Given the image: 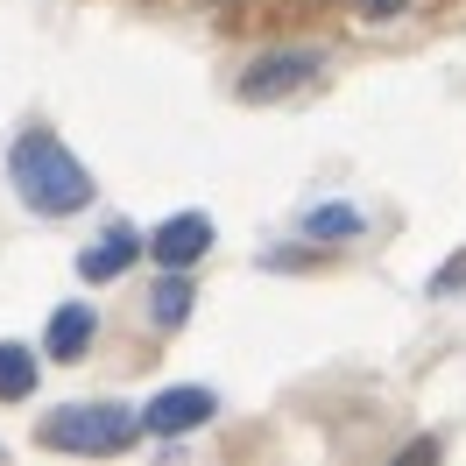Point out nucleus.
I'll return each mask as SVG.
<instances>
[{"mask_svg": "<svg viewBox=\"0 0 466 466\" xmlns=\"http://www.w3.org/2000/svg\"><path fill=\"white\" fill-rule=\"evenodd\" d=\"M7 170H15L22 205L43 212V219H64V212H86V205H92V170L57 142V135H43V127H29V135L15 142Z\"/></svg>", "mask_w": 466, "mask_h": 466, "instance_id": "obj_1", "label": "nucleus"}, {"mask_svg": "<svg viewBox=\"0 0 466 466\" xmlns=\"http://www.w3.org/2000/svg\"><path fill=\"white\" fill-rule=\"evenodd\" d=\"M135 431H142V417L120 403H71L57 410V417H43V445L50 452H127L135 445Z\"/></svg>", "mask_w": 466, "mask_h": 466, "instance_id": "obj_2", "label": "nucleus"}, {"mask_svg": "<svg viewBox=\"0 0 466 466\" xmlns=\"http://www.w3.org/2000/svg\"><path fill=\"white\" fill-rule=\"evenodd\" d=\"M319 71H325L319 50H268L262 64H248V71H240V86H233V92H240L248 106H268V99H283V92L311 86Z\"/></svg>", "mask_w": 466, "mask_h": 466, "instance_id": "obj_3", "label": "nucleus"}, {"mask_svg": "<svg viewBox=\"0 0 466 466\" xmlns=\"http://www.w3.org/2000/svg\"><path fill=\"white\" fill-rule=\"evenodd\" d=\"M212 410H219V396H212V389H163V396L142 410V431H156V438L198 431V424H212Z\"/></svg>", "mask_w": 466, "mask_h": 466, "instance_id": "obj_4", "label": "nucleus"}, {"mask_svg": "<svg viewBox=\"0 0 466 466\" xmlns=\"http://www.w3.org/2000/svg\"><path fill=\"white\" fill-rule=\"evenodd\" d=\"M205 248H212V219L205 212H177V219H163V227L148 233V255L163 268H191Z\"/></svg>", "mask_w": 466, "mask_h": 466, "instance_id": "obj_5", "label": "nucleus"}, {"mask_svg": "<svg viewBox=\"0 0 466 466\" xmlns=\"http://www.w3.org/2000/svg\"><path fill=\"white\" fill-rule=\"evenodd\" d=\"M142 248H148V240H142L135 227H106V233H99V248H86V255H78V276H86V283H114V276L135 262Z\"/></svg>", "mask_w": 466, "mask_h": 466, "instance_id": "obj_6", "label": "nucleus"}, {"mask_svg": "<svg viewBox=\"0 0 466 466\" xmlns=\"http://www.w3.org/2000/svg\"><path fill=\"white\" fill-rule=\"evenodd\" d=\"M92 332H99V319H92V304H64L57 319H50V360H78V353L92 347Z\"/></svg>", "mask_w": 466, "mask_h": 466, "instance_id": "obj_7", "label": "nucleus"}, {"mask_svg": "<svg viewBox=\"0 0 466 466\" xmlns=\"http://www.w3.org/2000/svg\"><path fill=\"white\" fill-rule=\"evenodd\" d=\"M297 227H304V240H360V233H368V212H360V205H311Z\"/></svg>", "mask_w": 466, "mask_h": 466, "instance_id": "obj_8", "label": "nucleus"}, {"mask_svg": "<svg viewBox=\"0 0 466 466\" xmlns=\"http://www.w3.org/2000/svg\"><path fill=\"white\" fill-rule=\"evenodd\" d=\"M191 297H198V290L184 283V268H170V276H163V283L148 290V319L170 332V325H184V319H191Z\"/></svg>", "mask_w": 466, "mask_h": 466, "instance_id": "obj_9", "label": "nucleus"}, {"mask_svg": "<svg viewBox=\"0 0 466 466\" xmlns=\"http://www.w3.org/2000/svg\"><path fill=\"white\" fill-rule=\"evenodd\" d=\"M22 396H35V353L0 339V403H22Z\"/></svg>", "mask_w": 466, "mask_h": 466, "instance_id": "obj_10", "label": "nucleus"}, {"mask_svg": "<svg viewBox=\"0 0 466 466\" xmlns=\"http://www.w3.org/2000/svg\"><path fill=\"white\" fill-rule=\"evenodd\" d=\"M460 283H466V255H460V262H445V268L431 276V297H452Z\"/></svg>", "mask_w": 466, "mask_h": 466, "instance_id": "obj_11", "label": "nucleus"}, {"mask_svg": "<svg viewBox=\"0 0 466 466\" xmlns=\"http://www.w3.org/2000/svg\"><path fill=\"white\" fill-rule=\"evenodd\" d=\"M360 15H368V22H389V15H403V0H360Z\"/></svg>", "mask_w": 466, "mask_h": 466, "instance_id": "obj_12", "label": "nucleus"}]
</instances>
